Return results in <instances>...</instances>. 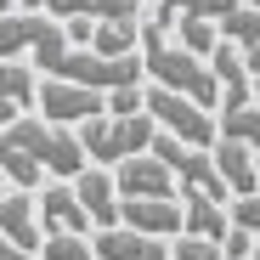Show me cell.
Returning <instances> with one entry per match:
<instances>
[{
    "instance_id": "6da1fadb",
    "label": "cell",
    "mask_w": 260,
    "mask_h": 260,
    "mask_svg": "<svg viewBox=\"0 0 260 260\" xmlns=\"http://www.w3.org/2000/svg\"><path fill=\"white\" fill-rule=\"evenodd\" d=\"M142 57H147V79L153 85H170V91H181V96H192V102L221 113V74H215V62L187 51V46H176L158 17L142 23Z\"/></svg>"
},
{
    "instance_id": "7a4b0ae2",
    "label": "cell",
    "mask_w": 260,
    "mask_h": 260,
    "mask_svg": "<svg viewBox=\"0 0 260 260\" xmlns=\"http://www.w3.org/2000/svg\"><path fill=\"white\" fill-rule=\"evenodd\" d=\"M0 51H6V57H34L46 74H57L68 62V51H74V40H68V23L62 17L17 6V12L0 17Z\"/></svg>"
},
{
    "instance_id": "3957f363",
    "label": "cell",
    "mask_w": 260,
    "mask_h": 260,
    "mask_svg": "<svg viewBox=\"0 0 260 260\" xmlns=\"http://www.w3.org/2000/svg\"><path fill=\"white\" fill-rule=\"evenodd\" d=\"M79 136H85V147H91L96 164L113 170V164H124V158H136V153L153 147L158 119H153V108L147 113H96V119L79 124Z\"/></svg>"
},
{
    "instance_id": "277c9868",
    "label": "cell",
    "mask_w": 260,
    "mask_h": 260,
    "mask_svg": "<svg viewBox=\"0 0 260 260\" xmlns=\"http://www.w3.org/2000/svg\"><path fill=\"white\" fill-rule=\"evenodd\" d=\"M40 113L57 119V124H85V119L108 113V91L79 85V79H62V74H46L40 79Z\"/></svg>"
},
{
    "instance_id": "5b68a950",
    "label": "cell",
    "mask_w": 260,
    "mask_h": 260,
    "mask_svg": "<svg viewBox=\"0 0 260 260\" xmlns=\"http://www.w3.org/2000/svg\"><path fill=\"white\" fill-rule=\"evenodd\" d=\"M113 176H119V192L124 198H176V181H181L153 147L136 153V158H124V164H113Z\"/></svg>"
},
{
    "instance_id": "8992f818",
    "label": "cell",
    "mask_w": 260,
    "mask_h": 260,
    "mask_svg": "<svg viewBox=\"0 0 260 260\" xmlns=\"http://www.w3.org/2000/svg\"><path fill=\"white\" fill-rule=\"evenodd\" d=\"M0 232H6V243H23V249H46V221H40V198L28 187H12L6 198H0Z\"/></svg>"
},
{
    "instance_id": "52a82bcc",
    "label": "cell",
    "mask_w": 260,
    "mask_h": 260,
    "mask_svg": "<svg viewBox=\"0 0 260 260\" xmlns=\"http://www.w3.org/2000/svg\"><path fill=\"white\" fill-rule=\"evenodd\" d=\"M40 221H46V232H91V221L96 215L85 209V198H79V187L74 181H46V192H40Z\"/></svg>"
},
{
    "instance_id": "ba28073f",
    "label": "cell",
    "mask_w": 260,
    "mask_h": 260,
    "mask_svg": "<svg viewBox=\"0 0 260 260\" xmlns=\"http://www.w3.org/2000/svg\"><path fill=\"white\" fill-rule=\"evenodd\" d=\"M85 209L96 215V226H119L124 221V192H119V176H108V164H91L85 176H74Z\"/></svg>"
},
{
    "instance_id": "9c48e42d",
    "label": "cell",
    "mask_w": 260,
    "mask_h": 260,
    "mask_svg": "<svg viewBox=\"0 0 260 260\" xmlns=\"http://www.w3.org/2000/svg\"><path fill=\"white\" fill-rule=\"evenodd\" d=\"M124 221L153 232V238H176V232H187V204H176V198H124Z\"/></svg>"
},
{
    "instance_id": "30bf717a",
    "label": "cell",
    "mask_w": 260,
    "mask_h": 260,
    "mask_svg": "<svg viewBox=\"0 0 260 260\" xmlns=\"http://www.w3.org/2000/svg\"><path fill=\"white\" fill-rule=\"evenodd\" d=\"M254 158H260V153H254L249 142H238V136H221V142H215V164H221V176H226L232 198L260 192V164H254Z\"/></svg>"
},
{
    "instance_id": "8fae6325",
    "label": "cell",
    "mask_w": 260,
    "mask_h": 260,
    "mask_svg": "<svg viewBox=\"0 0 260 260\" xmlns=\"http://www.w3.org/2000/svg\"><path fill=\"white\" fill-rule=\"evenodd\" d=\"M34 68H40L34 57H6L0 62V102H12L17 113L40 108V74Z\"/></svg>"
},
{
    "instance_id": "7c38bea8",
    "label": "cell",
    "mask_w": 260,
    "mask_h": 260,
    "mask_svg": "<svg viewBox=\"0 0 260 260\" xmlns=\"http://www.w3.org/2000/svg\"><path fill=\"white\" fill-rule=\"evenodd\" d=\"M28 12H51V17H136L147 0H23Z\"/></svg>"
},
{
    "instance_id": "4fadbf2b",
    "label": "cell",
    "mask_w": 260,
    "mask_h": 260,
    "mask_svg": "<svg viewBox=\"0 0 260 260\" xmlns=\"http://www.w3.org/2000/svg\"><path fill=\"white\" fill-rule=\"evenodd\" d=\"M181 204H187V232H192V238H215V243H226L232 221H226L221 198H204V192H181Z\"/></svg>"
},
{
    "instance_id": "5bb4252c",
    "label": "cell",
    "mask_w": 260,
    "mask_h": 260,
    "mask_svg": "<svg viewBox=\"0 0 260 260\" xmlns=\"http://www.w3.org/2000/svg\"><path fill=\"white\" fill-rule=\"evenodd\" d=\"M136 40H142V23H136V17H102L96 34H91V51H102V57H130Z\"/></svg>"
},
{
    "instance_id": "9a60e30c",
    "label": "cell",
    "mask_w": 260,
    "mask_h": 260,
    "mask_svg": "<svg viewBox=\"0 0 260 260\" xmlns=\"http://www.w3.org/2000/svg\"><path fill=\"white\" fill-rule=\"evenodd\" d=\"M0 170H6V176H12V187H46V176H51V170L46 164H40L28 147H17V142H6V136H0Z\"/></svg>"
},
{
    "instance_id": "2e32d148",
    "label": "cell",
    "mask_w": 260,
    "mask_h": 260,
    "mask_svg": "<svg viewBox=\"0 0 260 260\" xmlns=\"http://www.w3.org/2000/svg\"><path fill=\"white\" fill-rule=\"evenodd\" d=\"M238 6H243V0H158V23L164 28H176L181 17H215V23H221Z\"/></svg>"
},
{
    "instance_id": "e0dca14e",
    "label": "cell",
    "mask_w": 260,
    "mask_h": 260,
    "mask_svg": "<svg viewBox=\"0 0 260 260\" xmlns=\"http://www.w3.org/2000/svg\"><path fill=\"white\" fill-rule=\"evenodd\" d=\"M221 34L232 40V46H260V6H254V0H249V6H238V12H226L221 17Z\"/></svg>"
},
{
    "instance_id": "ac0fdd59",
    "label": "cell",
    "mask_w": 260,
    "mask_h": 260,
    "mask_svg": "<svg viewBox=\"0 0 260 260\" xmlns=\"http://www.w3.org/2000/svg\"><path fill=\"white\" fill-rule=\"evenodd\" d=\"M40 260H96V243L85 238V232H46Z\"/></svg>"
},
{
    "instance_id": "d6986e66",
    "label": "cell",
    "mask_w": 260,
    "mask_h": 260,
    "mask_svg": "<svg viewBox=\"0 0 260 260\" xmlns=\"http://www.w3.org/2000/svg\"><path fill=\"white\" fill-rule=\"evenodd\" d=\"M176 34H181V46L198 51V57H209L215 46H221V23H215V17H181Z\"/></svg>"
},
{
    "instance_id": "ffe728a7",
    "label": "cell",
    "mask_w": 260,
    "mask_h": 260,
    "mask_svg": "<svg viewBox=\"0 0 260 260\" xmlns=\"http://www.w3.org/2000/svg\"><path fill=\"white\" fill-rule=\"evenodd\" d=\"M221 136H238V142H249V147L260 153V102L226 108V113H221Z\"/></svg>"
},
{
    "instance_id": "44dd1931",
    "label": "cell",
    "mask_w": 260,
    "mask_h": 260,
    "mask_svg": "<svg viewBox=\"0 0 260 260\" xmlns=\"http://www.w3.org/2000/svg\"><path fill=\"white\" fill-rule=\"evenodd\" d=\"M176 260H232L215 238H192V232H181V243H176Z\"/></svg>"
},
{
    "instance_id": "7402d4cb",
    "label": "cell",
    "mask_w": 260,
    "mask_h": 260,
    "mask_svg": "<svg viewBox=\"0 0 260 260\" xmlns=\"http://www.w3.org/2000/svg\"><path fill=\"white\" fill-rule=\"evenodd\" d=\"M96 23H102V17H68V40H74V46H91Z\"/></svg>"
},
{
    "instance_id": "603a6c76",
    "label": "cell",
    "mask_w": 260,
    "mask_h": 260,
    "mask_svg": "<svg viewBox=\"0 0 260 260\" xmlns=\"http://www.w3.org/2000/svg\"><path fill=\"white\" fill-rule=\"evenodd\" d=\"M249 68H254V74H260V46H249Z\"/></svg>"
},
{
    "instance_id": "cb8c5ba5",
    "label": "cell",
    "mask_w": 260,
    "mask_h": 260,
    "mask_svg": "<svg viewBox=\"0 0 260 260\" xmlns=\"http://www.w3.org/2000/svg\"><path fill=\"white\" fill-rule=\"evenodd\" d=\"M254 102H260V74H254Z\"/></svg>"
},
{
    "instance_id": "d4e9b609",
    "label": "cell",
    "mask_w": 260,
    "mask_h": 260,
    "mask_svg": "<svg viewBox=\"0 0 260 260\" xmlns=\"http://www.w3.org/2000/svg\"><path fill=\"white\" fill-rule=\"evenodd\" d=\"M254 6H260V0H254Z\"/></svg>"
}]
</instances>
